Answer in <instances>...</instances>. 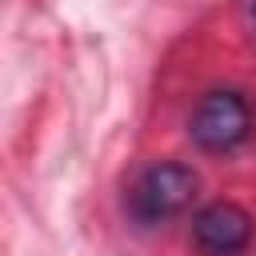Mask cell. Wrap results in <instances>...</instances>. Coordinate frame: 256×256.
Here are the masks:
<instances>
[{"label":"cell","instance_id":"7a4b0ae2","mask_svg":"<svg viewBox=\"0 0 256 256\" xmlns=\"http://www.w3.org/2000/svg\"><path fill=\"white\" fill-rule=\"evenodd\" d=\"M248 128H252V112L240 92H208L192 112L188 132L204 152H228L248 136Z\"/></svg>","mask_w":256,"mask_h":256},{"label":"cell","instance_id":"6da1fadb","mask_svg":"<svg viewBox=\"0 0 256 256\" xmlns=\"http://www.w3.org/2000/svg\"><path fill=\"white\" fill-rule=\"evenodd\" d=\"M196 188H200V180H196L192 168H184V164H152L132 188V216L140 224H164V220L180 216L192 204Z\"/></svg>","mask_w":256,"mask_h":256},{"label":"cell","instance_id":"3957f363","mask_svg":"<svg viewBox=\"0 0 256 256\" xmlns=\"http://www.w3.org/2000/svg\"><path fill=\"white\" fill-rule=\"evenodd\" d=\"M192 240L208 256H236L252 240V216L240 204H228V200L208 204L192 220Z\"/></svg>","mask_w":256,"mask_h":256}]
</instances>
